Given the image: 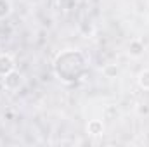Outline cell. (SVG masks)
Listing matches in <instances>:
<instances>
[{
  "label": "cell",
  "mask_w": 149,
  "mask_h": 147,
  "mask_svg": "<svg viewBox=\"0 0 149 147\" xmlns=\"http://www.w3.org/2000/svg\"><path fill=\"white\" fill-rule=\"evenodd\" d=\"M87 133L92 137H99L104 133V123L101 119H90L87 123Z\"/></svg>",
  "instance_id": "obj_5"
},
{
  "label": "cell",
  "mask_w": 149,
  "mask_h": 147,
  "mask_svg": "<svg viewBox=\"0 0 149 147\" xmlns=\"http://www.w3.org/2000/svg\"><path fill=\"white\" fill-rule=\"evenodd\" d=\"M137 83L142 90H148L149 92V69H144L139 73V78H137Z\"/></svg>",
  "instance_id": "obj_7"
},
{
  "label": "cell",
  "mask_w": 149,
  "mask_h": 147,
  "mask_svg": "<svg viewBox=\"0 0 149 147\" xmlns=\"http://www.w3.org/2000/svg\"><path fill=\"white\" fill-rule=\"evenodd\" d=\"M16 69V61L9 54H0V76H5L7 73Z\"/></svg>",
  "instance_id": "obj_3"
},
{
  "label": "cell",
  "mask_w": 149,
  "mask_h": 147,
  "mask_svg": "<svg viewBox=\"0 0 149 147\" xmlns=\"http://www.w3.org/2000/svg\"><path fill=\"white\" fill-rule=\"evenodd\" d=\"M23 81H24L23 74L19 73V71H16V69L10 71V73H7L5 76H2V83L5 87V90H10V92L19 90L23 87Z\"/></svg>",
  "instance_id": "obj_2"
},
{
  "label": "cell",
  "mask_w": 149,
  "mask_h": 147,
  "mask_svg": "<svg viewBox=\"0 0 149 147\" xmlns=\"http://www.w3.org/2000/svg\"><path fill=\"white\" fill-rule=\"evenodd\" d=\"M54 74L63 83H78L88 73V61L81 50L76 49H66L61 50L52 62Z\"/></svg>",
  "instance_id": "obj_1"
},
{
  "label": "cell",
  "mask_w": 149,
  "mask_h": 147,
  "mask_svg": "<svg viewBox=\"0 0 149 147\" xmlns=\"http://www.w3.org/2000/svg\"><path fill=\"white\" fill-rule=\"evenodd\" d=\"M12 14V3L10 0H0V21L7 19Z\"/></svg>",
  "instance_id": "obj_6"
},
{
  "label": "cell",
  "mask_w": 149,
  "mask_h": 147,
  "mask_svg": "<svg viewBox=\"0 0 149 147\" xmlns=\"http://www.w3.org/2000/svg\"><path fill=\"white\" fill-rule=\"evenodd\" d=\"M127 49H128V54L132 57H141L144 54V50H146V45H144V42L141 38H134V40H130Z\"/></svg>",
  "instance_id": "obj_4"
},
{
  "label": "cell",
  "mask_w": 149,
  "mask_h": 147,
  "mask_svg": "<svg viewBox=\"0 0 149 147\" xmlns=\"http://www.w3.org/2000/svg\"><path fill=\"white\" fill-rule=\"evenodd\" d=\"M76 7V0H57V9L63 12H70Z\"/></svg>",
  "instance_id": "obj_8"
},
{
  "label": "cell",
  "mask_w": 149,
  "mask_h": 147,
  "mask_svg": "<svg viewBox=\"0 0 149 147\" xmlns=\"http://www.w3.org/2000/svg\"><path fill=\"white\" fill-rule=\"evenodd\" d=\"M102 73L106 78H116V74H118V66L116 64H106L104 68H102Z\"/></svg>",
  "instance_id": "obj_9"
}]
</instances>
